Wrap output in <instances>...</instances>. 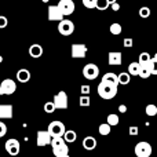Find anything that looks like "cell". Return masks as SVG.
Here are the masks:
<instances>
[{"instance_id": "cell-1", "label": "cell", "mask_w": 157, "mask_h": 157, "mask_svg": "<svg viewBox=\"0 0 157 157\" xmlns=\"http://www.w3.org/2000/svg\"><path fill=\"white\" fill-rule=\"evenodd\" d=\"M117 88H119V86L101 81L98 88H97V92L102 99H113V98L117 95Z\"/></svg>"}, {"instance_id": "cell-2", "label": "cell", "mask_w": 157, "mask_h": 157, "mask_svg": "<svg viewBox=\"0 0 157 157\" xmlns=\"http://www.w3.org/2000/svg\"><path fill=\"white\" fill-rule=\"evenodd\" d=\"M47 131L50 132V135H51L52 138H57V136H63L66 128H65V124H63L62 121H59V120H54V121H51L48 124Z\"/></svg>"}, {"instance_id": "cell-3", "label": "cell", "mask_w": 157, "mask_h": 157, "mask_svg": "<svg viewBox=\"0 0 157 157\" xmlns=\"http://www.w3.org/2000/svg\"><path fill=\"white\" fill-rule=\"evenodd\" d=\"M135 155L136 157H150L152 156V152H153V147L149 142L146 141H141L135 145Z\"/></svg>"}, {"instance_id": "cell-4", "label": "cell", "mask_w": 157, "mask_h": 157, "mask_svg": "<svg viewBox=\"0 0 157 157\" xmlns=\"http://www.w3.org/2000/svg\"><path fill=\"white\" fill-rule=\"evenodd\" d=\"M17 91V83L13 78H4L0 83V95H11Z\"/></svg>"}, {"instance_id": "cell-5", "label": "cell", "mask_w": 157, "mask_h": 157, "mask_svg": "<svg viewBox=\"0 0 157 157\" xmlns=\"http://www.w3.org/2000/svg\"><path fill=\"white\" fill-rule=\"evenodd\" d=\"M58 32L62 36H71L72 33L75 32V24L71 19L63 18L62 21H59V24H58Z\"/></svg>"}, {"instance_id": "cell-6", "label": "cell", "mask_w": 157, "mask_h": 157, "mask_svg": "<svg viewBox=\"0 0 157 157\" xmlns=\"http://www.w3.org/2000/svg\"><path fill=\"white\" fill-rule=\"evenodd\" d=\"M4 149L6 152L8 153L10 156H18L19 155V150H21V145H19V141L15 138H10L6 141L4 145Z\"/></svg>"}, {"instance_id": "cell-7", "label": "cell", "mask_w": 157, "mask_h": 157, "mask_svg": "<svg viewBox=\"0 0 157 157\" xmlns=\"http://www.w3.org/2000/svg\"><path fill=\"white\" fill-rule=\"evenodd\" d=\"M52 102H54V105L57 109L65 110V109H68V94H66L65 91H59L58 94L54 95Z\"/></svg>"}, {"instance_id": "cell-8", "label": "cell", "mask_w": 157, "mask_h": 157, "mask_svg": "<svg viewBox=\"0 0 157 157\" xmlns=\"http://www.w3.org/2000/svg\"><path fill=\"white\" fill-rule=\"evenodd\" d=\"M71 52H72V58L76 59H83L87 55V46L83 43H75L71 47Z\"/></svg>"}, {"instance_id": "cell-9", "label": "cell", "mask_w": 157, "mask_h": 157, "mask_svg": "<svg viewBox=\"0 0 157 157\" xmlns=\"http://www.w3.org/2000/svg\"><path fill=\"white\" fill-rule=\"evenodd\" d=\"M83 76L87 80H95V78L99 76V68L95 63H87L83 68Z\"/></svg>"}, {"instance_id": "cell-10", "label": "cell", "mask_w": 157, "mask_h": 157, "mask_svg": "<svg viewBox=\"0 0 157 157\" xmlns=\"http://www.w3.org/2000/svg\"><path fill=\"white\" fill-rule=\"evenodd\" d=\"M58 7H59V10L62 11L63 15L69 17V15H72V14L75 13V8H76V6H75L73 0H59V3H58Z\"/></svg>"}, {"instance_id": "cell-11", "label": "cell", "mask_w": 157, "mask_h": 157, "mask_svg": "<svg viewBox=\"0 0 157 157\" xmlns=\"http://www.w3.org/2000/svg\"><path fill=\"white\" fill-rule=\"evenodd\" d=\"M47 15H48L50 21H54V22H59L65 18V15L62 14V11L59 10V7L57 6H50L48 10H47Z\"/></svg>"}, {"instance_id": "cell-12", "label": "cell", "mask_w": 157, "mask_h": 157, "mask_svg": "<svg viewBox=\"0 0 157 157\" xmlns=\"http://www.w3.org/2000/svg\"><path fill=\"white\" fill-rule=\"evenodd\" d=\"M51 139L52 136L50 135L48 131H37V134H36V144H37V146H47V145H51Z\"/></svg>"}, {"instance_id": "cell-13", "label": "cell", "mask_w": 157, "mask_h": 157, "mask_svg": "<svg viewBox=\"0 0 157 157\" xmlns=\"http://www.w3.org/2000/svg\"><path fill=\"white\" fill-rule=\"evenodd\" d=\"M108 63L110 66H119L123 63V54L119 51H110L108 55Z\"/></svg>"}, {"instance_id": "cell-14", "label": "cell", "mask_w": 157, "mask_h": 157, "mask_svg": "<svg viewBox=\"0 0 157 157\" xmlns=\"http://www.w3.org/2000/svg\"><path fill=\"white\" fill-rule=\"evenodd\" d=\"M13 119V106L11 105H0V120Z\"/></svg>"}, {"instance_id": "cell-15", "label": "cell", "mask_w": 157, "mask_h": 157, "mask_svg": "<svg viewBox=\"0 0 157 157\" xmlns=\"http://www.w3.org/2000/svg\"><path fill=\"white\" fill-rule=\"evenodd\" d=\"M29 55L32 58H40L43 55V47L40 44H32L29 47Z\"/></svg>"}, {"instance_id": "cell-16", "label": "cell", "mask_w": 157, "mask_h": 157, "mask_svg": "<svg viewBox=\"0 0 157 157\" xmlns=\"http://www.w3.org/2000/svg\"><path fill=\"white\" fill-rule=\"evenodd\" d=\"M83 147L86 150H94L97 147V139L94 136H86L83 139Z\"/></svg>"}, {"instance_id": "cell-17", "label": "cell", "mask_w": 157, "mask_h": 157, "mask_svg": "<svg viewBox=\"0 0 157 157\" xmlns=\"http://www.w3.org/2000/svg\"><path fill=\"white\" fill-rule=\"evenodd\" d=\"M101 81H105V83L109 84H114V86H119V78H117V75L113 73V72H108L102 76V80Z\"/></svg>"}, {"instance_id": "cell-18", "label": "cell", "mask_w": 157, "mask_h": 157, "mask_svg": "<svg viewBox=\"0 0 157 157\" xmlns=\"http://www.w3.org/2000/svg\"><path fill=\"white\" fill-rule=\"evenodd\" d=\"M17 80L19 83H28L30 80V72L28 69H19L17 72Z\"/></svg>"}, {"instance_id": "cell-19", "label": "cell", "mask_w": 157, "mask_h": 157, "mask_svg": "<svg viewBox=\"0 0 157 157\" xmlns=\"http://www.w3.org/2000/svg\"><path fill=\"white\" fill-rule=\"evenodd\" d=\"M128 73L131 76H139V72H141V63L139 62H132L128 65Z\"/></svg>"}, {"instance_id": "cell-20", "label": "cell", "mask_w": 157, "mask_h": 157, "mask_svg": "<svg viewBox=\"0 0 157 157\" xmlns=\"http://www.w3.org/2000/svg\"><path fill=\"white\" fill-rule=\"evenodd\" d=\"M76 138H77V135L73 130H66L65 134H63V139H65L66 144H73L76 141Z\"/></svg>"}, {"instance_id": "cell-21", "label": "cell", "mask_w": 157, "mask_h": 157, "mask_svg": "<svg viewBox=\"0 0 157 157\" xmlns=\"http://www.w3.org/2000/svg\"><path fill=\"white\" fill-rule=\"evenodd\" d=\"M52 155L55 157H61V156H65V155H69V147H68V144L63 145L61 147H57V149H52Z\"/></svg>"}, {"instance_id": "cell-22", "label": "cell", "mask_w": 157, "mask_h": 157, "mask_svg": "<svg viewBox=\"0 0 157 157\" xmlns=\"http://www.w3.org/2000/svg\"><path fill=\"white\" fill-rule=\"evenodd\" d=\"M117 78H119V86L123 84V86H127L131 80V75L128 72H121L120 75H117Z\"/></svg>"}, {"instance_id": "cell-23", "label": "cell", "mask_w": 157, "mask_h": 157, "mask_svg": "<svg viewBox=\"0 0 157 157\" xmlns=\"http://www.w3.org/2000/svg\"><path fill=\"white\" fill-rule=\"evenodd\" d=\"M109 30H110V33H112V35H114V36H119L120 33L123 32V26L119 24V22H113V24L110 25V28H109Z\"/></svg>"}, {"instance_id": "cell-24", "label": "cell", "mask_w": 157, "mask_h": 157, "mask_svg": "<svg viewBox=\"0 0 157 157\" xmlns=\"http://www.w3.org/2000/svg\"><path fill=\"white\" fill-rule=\"evenodd\" d=\"M98 131H99L101 135L108 136L109 134H110V131H112V125H109L108 123H102V124L99 125V128H98Z\"/></svg>"}, {"instance_id": "cell-25", "label": "cell", "mask_w": 157, "mask_h": 157, "mask_svg": "<svg viewBox=\"0 0 157 157\" xmlns=\"http://www.w3.org/2000/svg\"><path fill=\"white\" fill-rule=\"evenodd\" d=\"M106 123H108L109 125H112V127H114V125H117L120 123V119H119V116H117V114L112 113V114H109V116H108Z\"/></svg>"}, {"instance_id": "cell-26", "label": "cell", "mask_w": 157, "mask_h": 157, "mask_svg": "<svg viewBox=\"0 0 157 157\" xmlns=\"http://www.w3.org/2000/svg\"><path fill=\"white\" fill-rule=\"evenodd\" d=\"M109 7H110V3H109L108 0H97V7L95 8H98V10H101V11H105V10H108Z\"/></svg>"}, {"instance_id": "cell-27", "label": "cell", "mask_w": 157, "mask_h": 157, "mask_svg": "<svg viewBox=\"0 0 157 157\" xmlns=\"http://www.w3.org/2000/svg\"><path fill=\"white\" fill-rule=\"evenodd\" d=\"M145 113H146V116H156L157 114V106L156 105H147L146 108H145Z\"/></svg>"}, {"instance_id": "cell-28", "label": "cell", "mask_w": 157, "mask_h": 157, "mask_svg": "<svg viewBox=\"0 0 157 157\" xmlns=\"http://www.w3.org/2000/svg\"><path fill=\"white\" fill-rule=\"evenodd\" d=\"M78 103H80V106H83V108L90 106V103H91V98H90V95H81L80 99H78Z\"/></svg>"}, {"instance_id": "cell-29", "label": "cell", "mask_w": 157, "mask_h": 157, "mask_svg": "<svg viewBox=\"0 0 157 157\" xmlns=\"http://www.w3.org/2000/svg\"><path fill=\"white\" fill-rule=\"evenodd\" d=\"M55 109L57 108H55V105H54L52 101H48V102L44 103V112H46V113H54Z\"/></svg>"}, {"instance_id": "cell-30", "label": "cell", "mask_w": 157, "mask_h": 157, "mask_svg": "<svg viewBox=\"0 0 157 157\" xmlns=\"http://www.w3.org/2000/svg\"><path fill=\"white\" fill-rule=\"evenodd\" d=\"M139 17H141V18H149L150 17V8L149 7H141L139 8Z\"/></svg>"}, {"instance_id": "cell-31", "label": "cell", "mask_w": 157, "mask_h": 157, "mask_svg": "<svg viewBox=\"0 0 157 157\" xmlns=\"http://www.w3.org/2000/svg\"><path fill=\"white\" fill-rule=\"evenodd\" d=\"M152 76V73H150V71L147 68H145V66H141V72H139V77L142 78H149Z\"/></svg>"}, {"instance_id": "cell-32", "label": "cell", "mask_w": 157, "mask_h": 157, "mask_svg": "<svg viewBox=\"0 0 157 157\" xmlns=\"http://www.w3.org/2000/svg\"><path fill=\"white\" fill-rule=\"evenodd\" d=\"M81 2H83V6L86 8H90V10H91V8H95L97 7V0H81Z\"/></svg>"}, {"instance_id": "cell-33", "label": "cell", "mask_w": 157, "mask_h": 157, "mask_svg": "<svg viewBox=\"0 0 157 157\" xmlns=\"http://www.w3.org/2000/svg\"><path fill=\"white\" fill-rule=\"evenodd\" d=\"M149 59H152V57L149 55V52H142L141 55H139V63H144V62H147Z\"/></svg>"}, {"instance_id": "cell-34", "label": "cell", "mask_w": 157, "mask_h": 157, "mask_svg": "<svg viewBox=\"0 0 157 157\" xmlns=\"http://www.w3.org/2000/svg\"><path fill=\"white\" fill-rule=\"evenodd\" d=\"M6 134H7V125H6L4 123L0 120V138H3Z\"/></svg>"}, {"instance_id": "cell-35", "label": "cell", "mask_w": 157, "mask_h": 157, "mask_svg": "<svg viewBox=\"0 0 157 157\" xmlns=\"http://www.w3.org/2000/svg\"><path fill=\"white\" fill-rule=\"evenodd\" d=\"M8 25V19H7V17H4V15H0V29H4L6 26Z\"/></svg>"}, {"instance_id": "cell-36", "label": "cell", "mask_w": 157, "mask_h": 157, "mask_svg": "<svg viewBox=\"0 0 157 157\" xmlns=\"http://www.w3.org/2000/svg\"><path fill=\"white\" fill-rule=\"evenodd\" d=\"M128 134H130V135H132V136H136L139 134V128L135 127V125H132V127L128 128Z\"/></svg>"}, {"instance_id": "cell-37", "label": "cell", "mask_w": 157, "mask_h": 157, "mask_svg": "<svg viewBox=\"0 0 157 157\" xmlns=\"http://www.w3.org/2000/svg\"><path fill=\"white\" fill-rule=\"evenodd\" d=\"M123 46H124L125 48H131V47L134 46V40L132 39H124V40H123Z\"/></svg>"}, {"instance_id": "cell-38", "label": "cell", "mask_w": 157, "mask_h": 157, "mask_svg": "<svg viewBox=\"0 0 157 157\" xmlns=\"http://www.w3.org/2000/svg\"><path fill=\"white\" fill-rule=\"evenodd\" d=\"M80 90H81V94L83 95H88L90 91H91V88H90L88 84H83V86L80 87Z\"/></svg>"}, {"instance_id": "cell-39", "label": "cell", "mask_w": 157, "mask_h": 157, "mask_svg": "<svg viewBox=\"0 0 157 157\" xmlns=\"http://www.w3.org/2000/svg\"><path fill=\"white\" fill-rule=\"evenodd\" d=\"M110 7H112V10L113 11H119L120 10V4L117 2H114V3H112L110 4Z\"/></svg>"}, {"instance_id": "cell-40", "label": "cell", "mask_w": 157, "mask_h": 157, "mask_svg": "<svg viewBox=\"0 0 157 157\" xmlns=\"http://www.w3.org/2000/svg\"><path fill=\"white\" fill-rule=\"evenodd\" d=\"M119 112H120V113H125V112H127V106H125V105H120L119 106Z\"/></svg>"}, {"instance_id": "cell-41", "label": "cell", "mask_w": 157, "mask_h": 157, "mask_svg": "<svg viewBox=\"0 0 157 157\" xmlns=\"http://www.w3.org/2000/svg\"><path fill=\"white\" fill-rule=\"evenodd\" d=\"M108 2H109V3H110V4H112V3H114V2H117V0H108Z\"/></svg>"}, {"instance_id": "cell-42", "label": "cell", "mask_w": 157, "mask_h": 157, "mask_svg": "<svg viewBox=\"0 0 157 157\" xmlns=\"http://www.w3.org/2000/svg\"><path fill=\"white\" fill-rule=\"evenodd\" d=\"M41 2H43V3H48L50 0H41Z\"/></svg>"}, {"instance_id": "cell-43", "label": "cell", "mask_w": 157, "mask_h": 157, "mask_svg": "<svg viewBox=\"0 0 157 157\" xmlns=\"http://www.w3.org/2000/svg\"><path fill=\"white\" fill-rule=\"evenodd\" d=\"M3 62V57H2V55H0V63H2Z\"/></svg>"}, {"instance_id": "cell-44", "label": "cell", "mask_w": 157, "mask_h": 157, "mask_svg": "<svg viewBox=\"0 0 157 157\" xmlns=\"http://www.w3.org/2000/svg\"><path fill=\"white\" fill-rule=\"evenodd\" d=\"M153 58H155V59H157V52H156V54H155V57H153Z\"/></svg>"}, {"instance_id": "cell-45", "label": "cell", "mask_w": 157, "mask_h": 157, "mask_svg": "<svg viewBox=\"0 0 157 157\" xmlns=\"http://www.w3.org/2000/svg\"><path fill=\"white\" fill-rule=\"evenodd\" d=\"M61 157H71V156H69V155H65V156H61Z\"/></svg>"}]
</instances>
